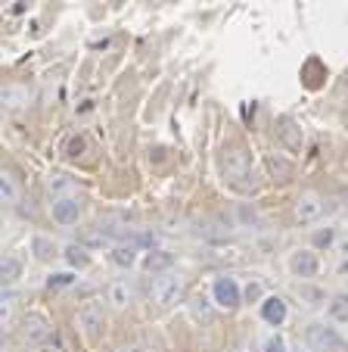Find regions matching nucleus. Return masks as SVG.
Segmentation results:
<instances>
[{
	"label": "nucleus",
	"instance_id": "obj_1",
	"mask_svg": "<svg viewBox=\"0 0 348 352\" xmlns=\"http://www.w3.org/2000/svg\"><path fill=\"white\" fill-rule=\"evenodd\" d=\"M305 346L311 352H339L345 346V340L327 321H311V324H305Z\"/></svg>",
	"mask_w": 348,
	"mask_h": 352
},
{
	"label": "nucleus",
	"instance_id": "obj_2",
	"mask_svg": "<svg viewBox=\"0 0 348 352\" xmlns=\"http://www.w3.org/2000/svg\"><path fill=\"white\" fill-rule=\"evenodd\" d=\"M181 293H184V280H181V274H156L152 278V287H150V299L156 302V306H174L181 299Z\"/></svg>",
	"mask_w": 348,
	"mask_h": 352
},
{
	"label": "nucleus",
	"instance_id": "obj_3",
	"mask_svg": "<svg viewBox=\"0 0 348 352\" xmlns=\"http://www.w3.org/2000/svg\"><path fill=\"white\" fill-rule=\"evenodd\" d=\"M211 299H215L218 309H237L243 302V287L230 274H218L215 284H211Z\"/></svg>",
	"mask_w": 348,
	"mask_h": 352
},
{
	"label": "nucleus",
	"instance_id": "obj_4",
	"mask_svg": "<svg viewBox=\"0 0 348 352\" xmlns=\"http://www.w3.org/2000/svg\"><path fill=\"white\" fill-rule=\"evenodd\" d=\"M323 262L317 256V250H296V253L289 256V272L292 278H302V280H314L321 274Z\"/></svg>",
	"mask_w": 348,
	"mask_h": 352
},
{
	"label": "nucleus",
	"instance_id": "obj_5",
	"mask_svg": "<svg viewBox=\"0 0 348 352\" xmlns=\"http://www.w3.org/2000/svg\"><path fill=\"white\" fill-rule=\"evenodd\" d=\"M103 324H106V309H103V302H84V306L78 309V327H81V333H84L87 340L100 337Z\"/></svg>",
	"mask_w": 348,
	"mask_h": 352
},
{
	"label": "nucleus",
	"instance_id": "obj_6",
	"mask_svg": "<svg viewBox=\"0 0 348 352\" xmlns=\"http://www.w3.org/2000/svg\"><path fill=\"white\" fill-rule=\"evenodd\" d=\"M81 212H84V203H81L78 197H60V199H53V206H50V215H53V221L56 225H62V228H69V225H75V221L81 219Z\"/></svg>",
	"mask_w": 348,
	"mask_h": 352
},
{
	"label": "nucleus",
	"instance_id": "obj_7",
	"mask_svg": "<svg viewBox=\"0 0 348 352\" xmlns=\"http://www.w3.org/2000/svg\"><path fill=\"white\" fill-rule=\"evenodd\" d=\"M258 315H262L264 324L270 327H280L283 321L289 318V306H286V299L277 296V293H270V296H264L262 302H258Z\"/></svg>",
	"mask_w": 348,
	"mask_h": 352
},
{
	"label": "nucleus",
	"instance_id": "obj_8",
	"mask_svg": "<svg viewBox=\"0 0 348 352\" xmlns=\"http://www.w3.org/2000/svg\"><path fill=\"white\" fill-rule=\"evenodd\" d=\"M50 340V321L44 315H28L22 324V343L28 346H44Z\"/></svg>",
	"mask_w": 348,
	"mask_h": 352
},
{
	"label": "nucleus",
	"instance_id": "obj_9",
	"mask_svg": "<svg viewBox=\"0 0 348 352\" xmlns=\"http://www.w3.org/2000/svg\"><path fill=\"white\" fill-rule=\"evenodd\" d=\"M296 296H299V302H302L305 309H321V306H327V302H329L327 290H323V287H317L314 280H299V284H296Z\"/></svg>",
	"mask_w": 348,
	"mask_h": 352
},
{
	"label": "nucleus",
	"instance_id": "obj_10",
	"mask_svg": "<svg viewBox=\"0 0 348 352\" xmlns=\"http://www.w3.org/2000/svg\"><path fill=\"white\" fill-rule=\"evenodd\" d=\"M323 212V199L317 197V193H302V197L296 199V219L302 221V225H311V221H317Z\"/></svg>",
	"mask_w": 348,
	"mask_h": 352
},
{
	"label": "nucleus",
	"instance_id": "obj_11",
	"mask_svg": "<svg viewBox=\"0 0 348 352\" xmlns=\"http://www.w3.org/2000/svg\"><path fill=\"white\" fill-rule=\"evenodd\" d=\"M106 302H109L115 312H125L134 302V287L128 284V280H112L109 290H106Z\"/></svg>",
	"mask_w": 348,
	"mask_h": 352
},
{
	"label": "nucleus",
	"instance_id": "obj_12",
	"mask_svg": "<svg viewBox=\"0 0 348 352\" xmlns=\"http://www.w3.org/2000/svg\"><path fill=\"white\" fill-rule=\"evenodd\" d=\"M28 246H32V256L38 262H53V259H60L62 256V246L53 237H47V234H34Z\"/></svg>",
	"mask_w": 348,
	"mask_h": 352
},
{
	"label": "nucleus",
	"instance_id": "obj_13",
	"mask_svg": "<svg viewBox=\"0 0 348 352\" xmlns=\"http://www.w3.org/2000/svg\"><path fill=\"white\" fill-rule=\"evenodd\" d=\"M72 190H75V181L69 178V175H62V172H50V175H47V193H50L53 199L72 197Z\"/></svg>",
	"mask_w": 348,
	"mask_h": 352
},
{
	"label": "nucleus",
	"instance_id": "obj_14",
	"mask_svg": "<svg viewBox=\"0 0 348 352\" xmlns=\"http://www.w3.org/2000/svg\"><path fill=\"white\" fill-rule=\"evenodd\" d=\"M171 265H174V253H168V250H152L143 259V268L150 274H165Z\"/></svg>",
	"mask_w": 348,
	"mask_h": 352
},
{
	"label": "nucleus",
	"instance_id": "obj_15",
	"mask_svg": "<svg viewBox=\"0 0 348 352\" xmlns=\"http://www.w3.org/2000/svg\"><path fill=\"white\" fill-rule=\"evenodd\" d=\"M137 253H140L137 243H115L109 253V262L119 268H131L134 262H137Z\"/></svg>",
	"mask_w": 348,
	"mask_h": 352
},
{
	"label": "nucleus",
	"instance_id": "obj_16",
	"mask_svg": "<svg viewBox=\"0 0 348 352\" xmlns=\"http://www.w3.org/2000/svg\"><path fill=\"white\" fill-rule=\"evenodd\" d=\"M22 272H25V265H22V259L16 253L3 256V265H0V280H3V287H13L16 280L22 278Z\"/></svg>",
	"mask_w": 348,
	"mask_h": 352
},
{
	"label": "nucleus",
	"instance_id": "obj_17",
	"mask_svg": "<svg viewBox=\"0 0 348 352\" xmlns=\"http://www.w3.org/2000/svg\"><path fill=\"white\" fill-rule=\"evenodd\" d=\"M327 315L336 324H348V293H333V296H329Z\"/></svg>",
	"mask_w": 348,
	"mask_h": 352
},
{
	"label": "nucleus",
	"instance_id": "obj_18",
	"mask_svg": "<svg viewBox=\"0 0 348 352\" xmlns=\"http://www.w3.org/2000/svg\"><path fill=\"white\" fill-rule=\"evenodd\" d=\"M32 100V94H28V87H19V85H10L3 87V109H10V113H16V109H22Z\"/></svg>",
	"mask_w": 348,
	"mask_h": 352
},
{
	"label": "nucleus",
	"instance_id": "obj_19",
	"mask_svg": "<svg viewBox=\"0 0 348 352\" xmlns=\"http://www.w3.org/2000/svg\"><path fill=\"white\" fill-rule=\"evenodd\" d=\"M190 312L196 321H211V315H215V299L211 296H193L190 299Z\"/></svg>",
	"mask_w": 348,
	"mask_h": 352
},
{
	"label": "nucleus",
	"instance_id": "obj_20",
	"mask_svg": "<svg viewBox=\"0 0 348 352\" xmlns=\"http://www.w3.org/2000/svg\"><path fill=\"white\" fill-rule=\"evenodd\" d=\"M336 243H339L336 228H321L311 234V250H336Z\"/></svg>",
	"mask_w": 348,
	"mask_h": 352
},
{
	"label": "nucleus",
	"instance_id": "obj_21",
	"mask_svg": "<svg viewBox=\"0 0 348 352\" xmlns=\"http://www.w3.org/2000/svg\"><path fill=\"white\" fill-rule=\"evenodd\" d=\"M62 256H66V262L72 268H84L87 262H91V256H87V246L84 243H69L62 246Z\"/></svg>",
	"mask_w": 348,
	"mask_h": 352
},
{
	"label": "nucleus",
	"instance_id": "obj_22",
	"mask_svg": "<svg viewBox=\"0 0 348 352\" xmlns=\"http://www.w3.org/2000/svg\"><path fill=\"white\" fill-rule=\"evenodd\" d=\"M268 172H270V178L286 181L292 175V162L283 160V156H268Z\"/></svg>",
	"mask_w": 348,
	"mask_h": 352
},
{
	"label": "nucleus",
	"instance_id": "obj_23",
	"mask_svg": "<svg viewBox=\"0 0 348 352\" xmlns=\"http://www.w3.org/2000/svg\"><path fill=\"white\" fill-rule=\"evenodd\" d=\"M75 280H78V274L75 272H53L50 278H47V290H66V287H72Z\"/></svg>",
	"mask_w": 348,
	"mask_h": 352
},
{
	"label": "nucleus",
	"instance_id": "obj_24",
	"mask_svg": "<svg viewBox=\"0 0 348 352\" xmlns=\"http://www.w3.org/2000/svg\"><path fill=\"white\" fill-rule=\"evenodd\" d=\"M0 199H3L7 206H13L16 199H19V187H16V181L10 172H3V178H0Z\"/></svg>",
	"mask_w": 348,
	"mask_h": 352
},
{
	"label": "nucleus",
	"instance_id": "obj_25",
	"mask_svg": "<svg viewBox=\"0 0 348 352\" xmlns=\"http://www.w3.org/2000/svg\"><path fill=\"white\" fill-rule=\"evenodd\" d=\"M280 138L286 140L292 150H302V144H305V138H302V128H296L292 122H283V128H280Z\"/></svg>",
	"mask_w": 348,
	"mask_h": 352
},
{
	"label": "nucleus",
	"instance_id": "obj_26",
	"mask_svg": "<svg viewBox=\"0 0 348 352\" xmlns=\"http://www.w3.org/2000/svg\"><path fill=\"white\" fill-rule=\"evenodd\" d=\"M333 253H336L333 272H336V274H348V240H339Z\"/></svg>",
	"mask_w": 348,
	"mask_h": 352
},
{
	"label": "nucleus",
	"instance_id": "obj_27",
	"mask_svg": "<svg viewBox=\"0 0 348 352\" xmlns=\"http://www.w3.org/2000/svg\"><path fill=\"white\" fill-rule=\"evenodd\" d=\"M262 352H289V343L283 333H268L262 343Z\"/></svg>",
	"mask_w": 348,
	"mask_h": 352
},
{
	"label": "nucleus",
	"instance_id": "obj_28",
	"mask_svg": "<svg viewBox=\"0 0 348 352\" xmlns=\"http://www.w3.org/2000/svg\"><path fill=\"white\" fill-rule=\"evenodd\" d=\"M264 299V290H262V280H249L243 287V302H262Z\"/></svg>",
	"mask_w": 348,
	"mask_h": 352
},
{
	"label": "nucleus",
	"instance_id": "obj_29",
	"mask_svg": "<svg viewBox=\"0 0 348 352\" xmlns=\"http://www.w3.org/2000/svg\"><path fill=\"white\" fill-rule=\"evenodd\" d=\"M84 138H75L72 144H69V156H81V150H84Z\"/></svg>",
	"mask_w": 348,
	"mask_h": 352
},
{
	"label": "nucleus",
	"instance_id": "obj_30",
	"mask_svg": "<svg viewBox=\"0 0 348 352\" xmlns=\"http://www.w3.org/2000/svg\"><path fill=\"white\" fill-rule=\"evenodd\" d=\"M121 352H143L140 346H128V349H121Z\"/></svg>",
	"mask_w": 348,
	"mask_h": 352
}]
</instances>
